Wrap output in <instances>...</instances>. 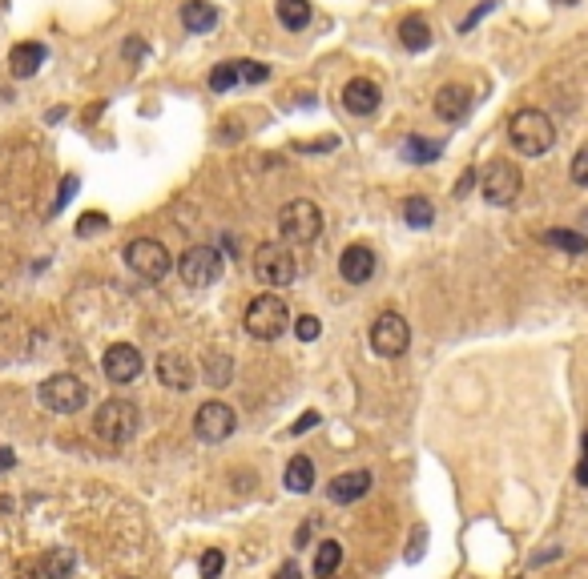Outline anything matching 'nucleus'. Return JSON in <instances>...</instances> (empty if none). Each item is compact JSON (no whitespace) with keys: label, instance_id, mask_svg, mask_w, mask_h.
Wrapping results in <instances>:
<instances>
[{"label":"nucleus","instance_id":"1","mask_svg":"<svg viewBox=\"0 0 588 579\" xmlns=\"http://www.w3.org/2000/svg\"><path fill=\"white\" fill-rule=\"evenodd\" d=\"M508 141L524 158H540V153H548L556 145V125H552V117L544 109H520L508 121Z\"/></svg>","mask_w":588,"mask_h":579},{"label":"nucleus","instance_id":"2","mask_svg":"<svg viewBox=\"0 0 588 579\" xmlns=\"http://www.w3.org/2000/svg\"><path fill=\"white\" fill-rule=\"evenodd\" d=\"M137 427H142V411L129 399H109L93 414V430H97V439L109 447H125L129 439L137 435Z\"/></svg>","mask_w":588,"mask_h":579},{"label":"nucleus","instance_id":"3","mask_svg":"<svg viewBox=\"0 0 588 579\" xmlns=\"http://www.w3.org/2000/svg\"><path fill=\"white\" fill-rule=\"evenodd\" d=\"M290 326V310L279 294H258L254 302L246 306V334L258 342H274L282 339Z\"/></svg>","mask_w":588,"mask_h":579},{"label":"nucleus","instance_id":"4","mask_svg":"<svg viewBox=\"0 0 588 579\" xmlns=\"http://www.w3.org/2000/svg\"><path fill=\"white\" fill-rule=\"evenodd\" d=\"M279 233L287 246H310V241L323 233V213H318V205L307 202V197L287 202L279 213Z\"/></svg>","mask_w":588,"mask_h":579},{"label":"nucleus","instance_id":"5","mask_svg":"<svg viewBox=\"0 0 588 579\" xmlns=\"http://www.w3.org/2000/svg\"><path fill=\"white\" fill-rule=\"evenodd\" d=\"M222 266H226V258H222L218 246H189L186 254L178 258V274L189 290L214 286V282L222 278Z\"/></svg>","mask_w":588,"mask_h":579},{"label":"nucleus","instance_id":"6","mask_svg":"<svg viewBox=\"0 0 588 579\" xmlns=\"http://www.w3.org/2000/svg\"><path fill=\"white\" fill-rule=\"evenodd\" d=\"M524 189V177H520V166L508 158H496L480 169V194L488 197L492 205H512Z\"/></svg>","mask_w":588,"mask_h":579},{"label":"nucleus","instance_id":"7","mask_svg":"<svg viewBox=\"0 0 588 579\" xmlns=\"http://www.w3.org/2000/svg\"><path fill=\"white\" fill-rule=\"evenodd\" d=\"M37 399L53 414H77L85 403H89V386H85L77 375H49L45 383L37 386Z\"/></svg>","mask_w":588,"mask_h":579},{"label":"nucleus","instance_id":"8","mask_svg":"<svg viewBox=\"0 0 588 579\" xmlns=\"http://www.w3.org/2000/svg\"><path fill=\"white\" fill-rule=\"evenodd\" d=\"M294 274H299V262H294V254L282 241H262V246L254 249V278L262 282V286H271V290L290 286Z\"/></svg>","mask_w":588,"mask_h":579},{"label":"nucleus","instance_id":"9","mask_svg":"<svg viewBox=\"0 0 588 579\" xmlns=\"http://www.w3.org/2000/svg\"><path fill=\"white\" fill-rule=\"evenodd\" d=\"M125 266L137 274V278L161 282L170 274V266H174V258H170V249L161 246L158 238H133L125 246Z\"/></svg>","mask_w":588,"mask_h":579},{"label":"nucleus","instance_id":"10","mask_svg":"<svg viewBox=\"0 0 588 579\" xmlns=\"http://www.w3.org/2000/svg\"><path fill=\"white\" fill-rule=\"evenodd\" d=\"M408 347H411V326L403 314L387 310V314H379L375 322H371V350H375L379 358H403Z\"/></svg>","mask_w":588,"mask_h":579},{"label":"nucleus","instance_id":"11","mask_svg":"<svg viewBox=\"0 0 588 579\" xmlns=\"http://www.w3.org/2000/svg\"><path fill=\"white\" fill-rule=\"evenodd\" d=\"M234 427H238L234 406H226L222 399H210V403H202L194 411V435L202 439V443H210V447L226 443V439L234 435Z\"/></svg>","mask_w":588,"mask_h":579},{"label":"nucleus","instance_id":"12","mask_svg":"<svg viewBox=\"0 0 588 579\" xmlns=\"http://www.w3.org/2000/svg\"><path fill=\"white\" fill-rule=\"evenodd\" d=\"M101 370H106V378L117 386L133 383V378L142 375V350L129 347V342H114V347L106 350V358H101Z\"/></svg>","mask_w":588,"mask_h":579},{"label":"nucleus","instance_id":"13","mask_svg":"<svg viewBox=\"0 0 588 579\" xmlns=\"http://www.w3.org/2000/svg\"><path fill=\"white\" fill-rule=\"evenodd\" d=\"M375 249L371 246H347L339 258V274L343 282H351V286H367L371 278H375Z\"/></svg>","mask_w":588,"mask_h":579},{"label":"nucleus","instance_id":"14","mask_svg":"<svg viewBox=\"0 0 588 579\" xmlns=\"http://www.w3.org/2000/svg\"><path fill=\"white\" fill-rule=\"evenodd\" d=\"M158 378H161V386H170V391H178V394H186V391H194V362L186 358V354H178V350H166L158 358Z\"/></svg>","mask_w":588,"mask_h":579},{"label":"nucleus","instance_id":"15","mask_svg":"<svg viewBox=\"0 0 588 579\" xmlns=\"http://www.w3.org/2000/svg\"><path fill=\"white\" fill-rule=\"evenodd\" d=\"M371 483H375V475L371 471H343V475H335V483H331V503H339V507H347V503H359L363 495L371 491Z\"/></svg>","mask_w":588,"mask_h":579},{"label":"nucleus","instance_id":"16","mask_svg":"<svg viewBox=\"0 0 588 579\" xmlns=\"http://www.w3.org/2000/svg\"><path fill=\"white\" fill-rule=\"evenodd\" d=\"M379 101H383V93H379V85L367 81V77H354V81H347V89H343V105H347L354 117L375 113Z\"/></svg>","mask_w":588,"mask_h":579},{"label":"nucleus","instance_id":"17","mask_svg":"<svg viewBox=\"0 0 588 579\" xmlns=\"http://www.w3.org/2000/svg\"><path fill=\"white\" fill-rule=\"evenodd\" d=\"M431 105H436V117L439 121H464L472 113V93L464 89V85H444V89L436 93V101H431Z\"/></svg>","mask_w":588,"mask_h":579},{"label":"nucleus","instance_id":"18","mask_svg":"<svg viewBox=\"0 0 588 579\" xmlns=\"http://www.w3.org/2000/svg\"><path fill=\"white\" fill-rule=\"evenodd\" d=\"M49 49L41 45V41H24V45H16L13 53H8V68H13V77H32L41 65H45Z\"/></svg>","mask_w":588,"mask_h":579},{"label":"nucleus","instance_id":"19","mask_svg":"<svg viewBox=\"0 0 588 579\" xmlns=\"http://www.w3.org/2000/svg\"><path fill=\"white\" fill-rule=\"evenodd\" d=\"M181 24H186V32H210L218 24V8L210 0H186L181 5Z\"/></svg>","mask_w":588,"mask_h":579},{"label":"nucleus","instance_id":"20","mask_svg":"<svg viewBox=\"0 0 588 579\" xmlns=\"http://www.w3.org/2000/svg\"><path fill=\"white\" fill-rule=\"evenodd\" d=\"M282 483H287V491H294V495H307V491L315 487V463H310V455H294L287 463Z\"/></svg>","mask_w":588,"mask_h":579},{"label":"nucleus","instance_id":"21","mask_svg":"<svg viewBox=\"0 0 588 579\" xmlns=\"http://www.w3.org/2000/svg\"><path fill=\"white\" fill-rule=\"evenodd\" d=\"M400 45L408 49V53H423V49L431 45V29L423 16H403L400 21Z\"/></svg>","mask_w":588,"mask_h":579},{"label":"nucleus","instance_id":"22","mask_svg":"<svg viewBox=\"0 0 588 579\" xmlns=\"http://www.w3.org/2000/svg\"><path fill=\"white\" fill-rule=\"evenodd\" d=\"M343 567V543L339 539H323L315 547V575L318 579H331Z\"/></svg>","mask_w":588,"mask_h":579},{"label":"nucleus","instance_id":"23","mask_svg":"<svg viewBox=\"0 0 588 579\" xmlns=\"http://www.w3.org/2000/svg\"><path fill=\"white\" fill-rule=\"evenodd\" d=\"M77 567V556L69 547H53L41 556V572H45V579H69Z\"/></svg>","mask_w":588,"mask_h":579},{"label":"nucleus","instance_id":"24","mask_svg":"<svg viewBox=\"0 0 588 579\" xmlns=\"http://www.w3.org/2000/svg\"><path fill=\"white\" fill-rule=\"evenodd\" d=\"M403 218H408V226L411 230H431V222H436V205L427 202V197H408L403 202Z\"/></svg>","mask_w":588,"mask_h":579},{"label":"nucleus","instance_id":"25","mask_svg":"<svg viewBox=\"0 0 588 579\" xmlns=\"http://www.w3.org/2000/svg\"><path fill=\"white\" fill-rule=\"evenodd\" d=\"M279 21L290 32H302L310 24V0H279Z\"/></svg>","mask_w":588,"mask_h":579},{"label":"nucleus","instance_id":"26","mask_svg":"<svg viewBox=\"0 0 588 579\" xmlns=\"http://www.w3.org/2000/svg\"><path fill=\"white\" fill-rule=\"evenodd\" d=\"M548 246L565 249V254H573V258L588 254V238L584 233H576V230H548Z\"/></svg>","mask_w":588,"mask_h":579},{"label":"nucleus","instance_id":"27","mask_svg":"<svg viewBox=\"0 0 588 579\" xmlns=\"http://www.w3.org/2000/svg\"><path fill=\"white\" fill-rule=\"evenodd\" d=\"M230 375H234L230 354H206V383L210 386H230Z\"/></svg>","mask_w":588,"mask_h":579},{"label":"nucleus","instance_id":"28","mask_svg":"<svg viewBox=\"0 0 588 579\" xmlns=\"http://www.w3.org/2000/svg\"><path fill=\"white\" fill-rule=\"evenodd\" d=\"M439 158V145H431V141H423V137H408L403 141V161H411V166H427V161H436Z\"/></svg>","mask_w":588,"mask_h":579},{"label":"nucleus","instance_id":"29","mask_svg":"<svg viewBox=\"0 0 588 579\" xmlns=\"http://www.w3.org/2000/svg\"><path fill=\"white\" fill-rule=\"evenodd\" d=\"M238 81H242V68H238V60H222V65L210 73V89H214V93H226V89H234Z\"/></svg>","mask_w":588,"mask_h":579},{"label":"nucleus","instance_id":"30","mask_svg":"<svg viewBox=\"0 0 588 579\" xmlns=\"http://www.w3.org/2000/svg\"><path fill=\"white\" fill-rule=\"evenodd\" d=\"M294 334H299V342H315L318 334H323V322H318L315 314H302L299 322H294Z\"/></svg>","mask_w":588,"mask_h":579},{"label":"nucleus","instance_id":"31","mask_svg":"<svg viewBox=\"0 0 588 579\" xmlns=\"http://www.w3.org/2000/svg\"><path fill=\"white\" fill-rule=\"evenodd\" d=\"M222 567H226V556H222L218 547H210V551L202 556V579H218Z\"/></svg>","mask_w":588,"mask_h":579},{"label":"nucleus","instance_id":"32","mask_svg":"<svg viewBox=\"0 0 588 579\" xmlns=\"http://www.w3.org/2000/svg\"><path fill=\"white\" fill-rule=\"evenodd\" d=\"M238 68H242V81H250V85H262L266 77H271V68H266L262 60H238Z\"/></svg>","mask_w":588,"mask_h":579},{"label":"nucleus","instance_id":"33","mask_svg":"<svg viewBox=\"0 0 588 579\" xmlns=\"http://www.w3.org/2000/svg\"><path fill=\"white\" fill-rule=\"evenodd\" d=\"M106 226H109L106 213H85V218L77 222V233H81V238H89V233H97V230H106Z\"/></svg>","mask_w":588,"mask_h":579},{"label":"nucleus","instance_id":"34","mask_svg":"<svg viewBox=\"0 0 588 579\" xmlns=\"http://www.w3.org/2000/svg\"><path fill=\"white\" fill-rule=\"evenodd\" d=\"M573 181L588 189V145H581V149H576V158H573Z\"/></svg>","mask_w":588,"mask_h":579},{"label":"nucleus","instance_id":"35","mask_svg":"<svg viewBox=\"0 0 588 579\" xmlns=\"http://www.w3.org/2000/svg\"><path fill=\"white\" fill-rule=\"evenodd\" d=\"M492 8H496V0H483V5H480V8H475V13H472V16H468V21H464V24H460V32H472V29H475V24H480V21H483V16H488V13H492Z\"/></svg>","mask_w":588,"mask_h":579},{"label":"nucleus","instance_id":"36","mask_svg":"<svg viewBox=\"0 0 588 579\" xmlns=\"http://www.w3.org/2000/svg\"><path fill=\"white\" fill-rule=\"evenodd\" d=\"M77 185H81V181H77L73 174H69V177H65V185H60V194H57V202H53V213H57V210H65V205H69V197H73V189H77Z\"/></svg>","mask_w":588,"mask_h":579},{"label":"nucleus","instance_id":"37","mask_svg":"<svg viewBox=\"0 0 588 579\" xmlns=\"http://www.w3.org/2000/svg\"><path fill=\"white\" fill-rule=\"evenodd\" d=\"M475 181H480V169H464V177L455 181V197H464V194H468V189L475 185Z\"/></svg>","mask_w":588,"mask_h":579},{"label":"nucleus","instance_id":"38","mask_svg":"<svg viewBox=\"0 0 588 579\" xmlns=\"http://www.w3.org/2000/svg\"><path fill=\"white\" fill-rule=\"evenodd\" d=\"M310 427H318V411H307L299 422L290 427V435H302V430H310Z\"/></svg>","mask_w":588,"mask_h":579},{"label":"nucleus","instance_id":"39","mask_svg":"<svg viewBox=\"0 0 588 579\" xmlns=\"http://www.w3.org/2000/svg\"><path fill=\"white\" fill-rule=\"evenodd\" d=\"M423 535H427V531H423V527H415V535H411V551H408V559H411V564L423 556Z\"/></svg>","mask_w":588,"mask_h":579},{"label":"nucleus","instance_id":"40","mask_svg":"<svg viewBox=\"0 0 588 579\" xmlns=\"http://www.w3.org/2000/svg\"><path fill=\"white\" fill-rule=\"evenodd\" d=\"M274 579H302V572H299L294 564H282V567H279V575H274Z\"/></svg>","mask_w":588,"mask_h":579},{"label":"nucleus","instance_id":"41","mask_svg":"<svg viewBox=\"0 0 588 579\" xmlns=\"http://www.w3.org/2000/svg\"><path fill=\"white\" fill-rule=\"evenodd\" d=\"M13 463H16V455L8 451V447H0V471H8V466H13Z\"/></svg>","mask_w":588,"mask_h":579},{"label":"nucleus","instance_id":"42","mask_svg":"<svg viewBox=\"0 0 588 579\" xmlns=\"http://www.w3.org/2000/svg\"><path fill=\"white\" fill-rule=\"evenodd\" d=\"M125 57H145V45H142V41H129V45H125Z\"/></svg>","mask_w":588,"mask_h":579},{"label":"nucleus","instance_id":"43","mask_svg":"<svg viewBox=\"0 0 588 579\" xmlns=\"http://www.w3.org/2000/svg\"><path fill=\"white\" fill-rule=\"evenodd\" d=\"M576 479H581L584 487H588V455H584V459H581V466H576Z\"/></svg>","mask_w":588,"mask_h":579},{"label":"nucleus","instance_id":"44","mask_svg":"<svg viewBox=\"0 0 588 579\" xmlns=\"http://www.w3.org/2000/svg\"><path fill=\"white\" fill-rule=\"evenodd\" d=\"M560 5H576V0H560Z\"/></svg>","mask_w":588,"mask_h":579},{"label":"nucleus","instance_id":"45","mask_svg":"<svg viewBox=\"0 0 588 579\" xmlns=\"http://www.w3.org/2000/svg\"><path fill=\"white\" fill-rule=\"evenodd\" d=\"M584 455H588V435H584Z\"/></svg>","mask_w":588,"mask_h":579},{"label":"nucleus","instance_id":"46","mask_svg":"<svg viewBox=\"0 0 588 579\" xmlns=\"http://www.w3.org/2000/svg\"><path fill=\"white\" fill-rule=\"evenodd\" d=\"M129 579H133V575H129Z\"/></svg>","mask_w":588,"mask_h":579}]
</instances>
